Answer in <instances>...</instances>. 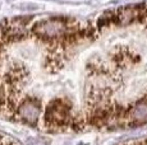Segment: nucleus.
<instances>
[{
	"label": "nucleus",
	"mask_w": 147,
	"mask_h": 145,
	"mask_svg": "<svg viewBox=\"0 0 147 145\" xmlns=\"http://www.w3.org/2000/svg\"><path fill=\"white\" fill-rule=\"evenodd\" d=\"M113 24V10L104 13L100 18L97 19V28L101 29L104 27H109Z\"/></svg>",
	"instance_id": "nucleus-3"
},
{
	"label": "nucleus",
	"mask_w": 147,
	"mask_h": 145,
	"mask_svg": "<svg viewBox=\"0 0 147 145\" xmlns=\"http://www.w3.org/2000/svg\"><path fill=\"white\" fill-rule=\"evenodd\" d=\"M142 5L143 4L125 5V7H120L113 10V24L125 27L138 22L141 12H142Z\"/></svg>",
	"instance_id": "nucleus-2"
},
{
	"label": "nucleus",
	"mask_w": 147,
	"mask_h": 145,
	"mask_svg": "<svg viewBox=\"0 0 147 145\" xmlns=\"http://www.w3.org/2000/svg\"><path fill=\"white\" fill-rule=\"evenodd\" d=\"M42 111L44 110H42V103L40 99L30 97L17 104L16 115L22 122L30 125V126H36L41 118Z\"/></svg>",
	"instance_id": "nucleus-1"
}]
</instances>
